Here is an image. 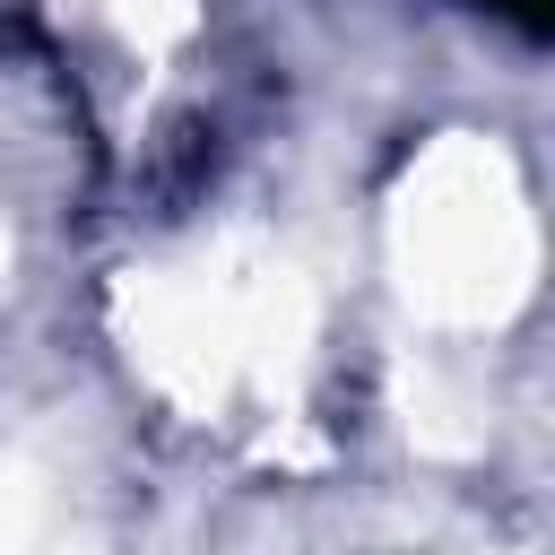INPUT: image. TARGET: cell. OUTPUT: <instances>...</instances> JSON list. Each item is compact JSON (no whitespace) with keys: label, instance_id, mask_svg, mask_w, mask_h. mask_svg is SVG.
Segmentation results:
<instances>
[{"label":"cell","instance_id":"6da1fadb","mask_svg":"<svg viewBox=\"0 0 555 555\" xmlns=\"http://www.w3.org/2000/svg\"><path fill=\"white\" fill-rule=\"evenodd\" d=\"M477 9H494V17H512L520 35H538V26H546V0H477Z\"/></svg>","mask_w":555,"mask_h":555}]
</instances>
